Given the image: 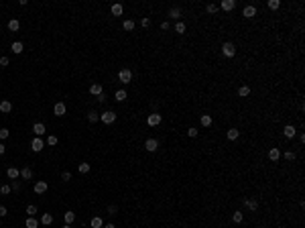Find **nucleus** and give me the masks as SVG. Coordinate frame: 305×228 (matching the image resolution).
Instances as JSON below:
<instances>
[{
  "label": "nucleus",
  "mask_w": 305,
  "mask_h": 228,
  "mask_svg": "<svg viewBox=\"0 0 305 228\" xmlns=\"http://www.w3.org/2000/svg\"><path fill=\"white\" fill-rule=\"evenodd\" d=\"M140 25H143L144 29H149V25H151V19H147V16H144V19L140 20Z\"/></svg>",
  "instance_id": "a18cd8bd"
},
{
  "label": "nucleus",
  "mask_w": 305,
  "mask_h": 228,
  "mask_svg": "<svg viewBox=\"0 0 305 228\" xmlns=\"http://www.w3.org/2000/svg\"><path fill=\"white\" fill-rule=\"evenodd\" d=\"M6 175H8V179H12V181H14V179L20 177V171L16 169V167H8V169H6Z\"/></svg>",
  "instance_id": "f8f14e48"
},
{
  "label": "nucleus",
  "mask_w": 305,
  "mask_h": 228,
  "mask_svg": "<svg viewBox=\"0 0 305 228\" xmlns=\"http://www.w3.org/2000/svg\"><path fill=\"white\" fill-rule=\"evenodd\" d=\"M100 120H102L104 124H112L114 120H116V114L112 112V110H106L104 114H100Z\"/></svg>",
  "instance_id": "7ed1b4c3"
},
{
  "label": "nucleus",
  "mask_w": 305,
  "mask_h": 228,
  "mask_svg": "<svg viewBox=\"0 0 305 228\" xmlns=\"http://www.w3.org/2000/svg\"><path fill=\"white\" fill-rule=\"evenodd\" d=\"M238 136H240V131H238V128H230V131H228V141H236Z\"/></svg>",
  "instance_id": "b1692460"
},
{
  "label": "nucleus",
  "mask_w": 305,
  "mask_h": 228,
  "mask_svg": "<svg viewBox=\"0 0 305 228\" xmlns=\"http://www.w3.org/2000/svg\"><path fill=\"white\" fill-rule=\"evenodd\" d=\"M199 122H201V126H210V124H212V116H210V114H204Z\"/></svg>",
  "instance_id": "2f4dec72"
},
{
  "label": "nucleus",
  "mask_w": 305,
  "mask_h": 228,
  "mask_svg": "<svg viewBox=\"0 0 305 228\" xmlns=\"http://www.w3.org/2000/svg\"><path fill=\"white\" fill-rule=\"evenodd\" d=\"M169 27H171V25H169V23H167V20H165V23H163V25H161V29H163V31H167V29H169Z\"/></svg>",
  "instance_id": "603ef678"
},
{
  "label": "nucleus",
  "mask_w": 305,
  "mask_h": 228,
  "mask_svg": "<svg viewBox=\"0 0 305 228\" xmlns=\"http://www.w3.org/2000/svg\"><path fill=\"white\" fill-rule=\"evenodd\" d=\"M279 6H281V0H269V8H270V10H277Z\"/></svg>",
  "instance_id": "c9c22d12"
},
{
  "label": "nucleus",
  "mask_w": 305,
  "mask_h": 228,
  "mask_svg": "<svg viewBox=\"0 0 305 228\" xmlns=\"http://www.w3.org/2000/svg\"><path fill=\"white\" fill-rule=\"evenodd\" d=\"M187 136H191V139H193V136H197V131H195V128H187Z\"/></svg>",
  "instance_id": "37998d69"
},
{
  "label": "nucleus",
  "mask_w": 305,
  "mask_h": 228,
  "mask_svg": "<svg viewBox=\"0 0 305 228\" xmlns=\"http://www.w3.org/2000/svg\"><path fill=\"white\" fill-rule=\"evenodd\" d=\"M20 177L23 179H33V169L31 167H23V169H20Z\"/></svg>",
  "instance_id": "6ab92c4d"
},
{
  "label": "nucleus",
  "mask_w": 305,
  "mask_h": 228,
  "mask_svg": "<svg viewBox=\"0 0 305 228\" xmlns=\"http://www.w3.org/2000/svg\"><path fill=\"white\" fill-rule=\"evenodd\" d=\"M118 80L122 81V84H130V80H132V71L130 70H120V74H118Z\"/></svg>",
  "instance_id": "f03ea898"
},
{
  "label": "nucleus",
  "mask_w": 305,
  "mask_h": 228,
  "mask_svg": "<svg viewBox=\"0 0 305 228\" xmlns=\"http://www.w3.org/2000/svg\"><path fill=\"white\" fill-rule=\"evenodd\" d=\"M222 53H224V57H234L236 55V47H234V43H224L222 45Z\"/></svg>",
  "instance_id": "f257e3e1"
},
{
  "label": "nucleus",
  "mask_w": 305,
  "mask_h": 228,
  "mask_svg": "<svg viewBox=\"0 0 305 228\" xmlns=\"http://www.w3.org/2000/svg\"><path fill=\"white\" fill-rule=\"evenodd\" d=\"M169 16H171V19H179V16H181V8L173 6V8L169 10Z\"/></svg>",
  "instance_id": "bb28decb"
},
{
  "label": "nucleus",
  "mask_w": 305,
  "mask_h": 228,
  "mask_svg": "<svg viewBox=\"0 0 305 228\" xmlns=\"http://www.w3.org/2000/svg\"><path fill=\"white\" fill-rule=\"evenodd\" d=\"M45 131H47V128H45V124H43V122L33 124V132H35L37 136H43V135H45Z\"/></svg>",
  "instance_id": "4468645a"
},
{
  "label": "nucleus",
  "mask_w": 305,
  "mask_h": 228,
  "mask_svg": "<svg viewBox=\"0 0 305 228\" xmlns=\"http://www.w3.org/2000/svg\"><path fill=\"white\" fill-rule=\"evenodd\" d=\"M122 27H124V31H132V29H134V20H124L122 23Z\"/></svg>",
  "instance_id": "72a5a7b5"
},
{
  "label": "nucleus",
  "mask_w": 305,
  "mask_h": 228,
  "mask_svg": "<svg viewBox=\"0 0 305 228\" xmlns=\"http://www.w3.org/2000/svg\"><path fill=\"white\" fill-rule=\"evenodd\" d=\"M218 8H220L218 4H208V6H205V10H208L210 14H214V12H218Z\"/></svg>",
  "instance_id": "4c0bfd02"
},
{
  "label": "nucleus",
  "mask_w": 305,
  "mask_h": 228,
  "mask_svg": "<svg viewBox=\"0 0 305 228\" xmlns=\"http://www.w3.org/2000/svg\"><path fill=\"white\" fill-rule=\"evenodd\" d=\"M25 226H27V228H39V222L35 220V216H33V218H27Z\"/></svg>",
  "instance_id": "c85d7f7f"
},
{
  "label": "nucleus",
  "mask_w": 305,
  "mask_h": 228,
  "mask_svg": "<svg viewBox=\"0 0 305 228\" xmlns=\"http://www.w3.org/2000/svg\"><path fill=\"white\" fill-rule=\"evenodd\" d=\"M232 220H234L236 224H240V222L244 220V214L242 212H234V214H232Z\"/></svg>",
  "instance_id": "473e14b6"
},
{
  "label": "nucleus",
  "mask_w": 305,
  "mask_h": 228,
  "mask_svg": "<svg viewBox=\"0 0 305 228\" xmlns=\"http://www.w3.org/2000/svg\"><path fill=\"white\" fill-rule=\"evenodd\" d=\"M10 187H12V190H19L20 186H19V181H16V179H14V181H12V186H10Z\"/></svg>",
  "instance_id": "3c124183"
},
{
  "label": "nucleus",
  "mask_w": 305,
  "mask_h": 228,
  "mask_svg": "<svg viewBox=\"0 0 305 228\" xmlns=\"http://www.w3.org/2000/svg\"><path fill=\"white\" fill-rule=\"evenodd\" d=\"M77 169H79V173H90V169H92V167H90V163H79V167H77Z\"/></svg>",
  "instance_id": "f704fd0d"
},
{
  "label": "nucleus",
  "mask_w": 305,
  "mask_h": 228,
  "mask_svg": "<svg viewBox=\"0 0 305 228\" xmlns=\"http://www.w3.org/2000/svg\"><path fill=\"white\" fill-rule=\"evenodd\" d=\"M27 214H29V218H33V216H35V214H37V206H27Z\"/></svg>",
  "instance_id": "e433bc0d"
},
{
  "label": "nucleus",
  "mask_w": 305,
  "mask_h": 228,
  "mask_svg": "<svg viewBox=\"0 0 305 228\" xmlns=\"http://www.w3.org/2000/svg\"><path fill=\"white\" fill-rule=\"evenodd\" d=\"M10 190H12V187L6 186V183H2V186H0V193H4V196H8V193H10Z\"/></svg>",
  "instance_id": "58836bf2"
},
{
  "label": "nucleus",
  "mask_w": 305,
  "mask_h": 228,
  "mask_svg": "<svg viewBox=\"0 0 305 228\" xmlns=\"http://www.w3.org/2000/svg\"><path fill=\"white\" fill-rule=\"evenodd\" d=\"M116 212H118V208H116V206H108V214H112V216H114Z\"/></svg>",
  "instance_id": "09e8293b"
},
{
  "label": "nucleus",
  "mask_w": 305,
  "mask_h": 228,
  "mask_svg": "<svg viewBox=\"0 0 305 228\" xmlns=\"http://www.w3.org/2000/svg\"><path fill=\"white\" fill-rule=\"evenodd\" d=\"M144 149H147L149 153H155L159 149V141L157 139H147L144 141Z\"/></svg>",
  "instance_id": "423d86ee"
},
{
  "label": "nucleus",
  "mask_w": 305,
  "mask_h": 228,
  "mask_svg": "<svg viewBox=\"0 0 305 228\" xmlns=\"http://www.w3.org/2000/svg\"><path fill=\"white\" fill-rule=\"evenodd\" d=\"M6 65H8V57L2 55V57H0V67H6Z\"/></svg>",
  "instance_id": "49530a36"
},
{
  "label": "nucleus",
  "mask_w": 305,
  "mask_h": 228,
  "mask_svg": "<svg viewBox=\"0 0 305 228\" xmlns=\"http://www.w3.org/2000/svg\"><path fill=\"white\" fill-rule=\"evenodd\" d=\"M6 214H8V210L4 206H0V216H6Z\"/></svg>",
  "instance_id": "8fccbe9b"
},
{
  "label": "nucleus",
  "mask_w": 305,
  "mask_h": 228,
  "mask_svg": "<svg viewBox=\"0 0 305 228\" xmlns=\"http://www.w3.org/2000/svg\"><path fill=\"white\" fill-rule=\"evenodd\" d=\"M244 206H246L250 212H256V210H259V202L252 200V197H250V200H244Z\"/></svg>",
  "instance_id": "dca6fc26"
},
{
  "label": "nucleus",
  "mask_w": 305,
  "mask_h": 228,
  "mask_svg": "<svg viewBox=\"0 0 305 228\" xmlns=\"http://www.w3.org/2000/svg\"><path fill=\"white\" fill-rule=\"evenodd\" d=\"M43 147H45L43 139H41V136H35V139H33V143H31V149H33L35 153H41V151H43Z\"/></svg>",
  "instance_id": "39448f33"
},
{
  "label": "nucleus",
  "mask_w": 305,
  "mask_h": 228,
  "mask_svg": "<svg viewBox=\"0 0 305 228\" xmlns=\"http://www.w3.org/2000/svg\"><path fill=\"white\" fill-rule=\"evenodd\" d=\"M106 98H108V96H106V94H104V92H102V94H100V96H98V102H100V104H104V102H106Z\"/></svg>",
  "instance_id": "de8ad7c7"
},
{
  "label": "nucleus",
  "mask_w": 305,
  "mask_h": 228,
  "mask_svg": "<svg viewBox=\"0 0 305 228\" xmlns=\"http://www.w3.org/2000/svg\"><path fill=\"white\" fill-rule=\"evenodd\" d=\"M47 145H51V147H53V145H57V136H55V135H49V136H47Z\"/></svg>",
  "instance_id": "ea45409f"
},
{
  "label": "nucleus",
  "mask_w": 305,
  "mask_h": 228,
  "mask_svg": "<svg viewBox=\"0 0 305 228\" xmlns=\"http://www.w3.org/2000/svg\"><path fill=\"white\" fill-rule=\"evenodd\" d=\"M256 14V6H244V10H242V16H246V19H252V16Z\"/></svg>",
  "instance_id": "2eb2a0df"
},
{
  "label": "nucleus",
  "mask_w": 305,
  "mask_h": 228,
  "mask_svg": "<svg viewBox=\"0 0 305 228\" xmlns=\"http://www.w3.org/2000/svg\"><path fill=\"white\" fill-rule=\"evenodd\" d=\"M110 10H112V14H114V16H120L124 8H122V4H112V8H110Z\"/></svg>",
  "instance_id": "393cba45"
},
{
  "label": "nucleus",
  "mask_w": 305,
  "mask_h": 228,
  "mask_svg": "<svg viewBox=\"0 0 305 228\" xmlns=\"http://www.w3.org/2000/svg\"><path fill=\"white\" fill-rule=\"evenodd\" d=\"M10 51H12L14 55H19V53H23V51H25V45H23L20 41H14V43L10 45Z\"/></svg>",
  "instance_id": "ddd939ff"
},
{
  "label": "nucleus",
  "mask_w": 305,
  "mask_h": 228,
  "mask_svg": "<svg viewBox=\"0 0 305 228\" xmlns=\"http://www.w3.org/2000/svg\"><path fill=\"white\" fill-rule=\"evenodd\" d=\"M61 179H63V181H69V179H71V173H69V171H63V173H61Z\"/></svg>",
  "instance_id": "79ce46f5"
},
{
  "label": "nucleus",
  "mask_w": 305,
  "mask_h": 228,
  "mask_svg": "<svg viewBox=\"0 0 305 228\" xmlns=\"http://www.w3.org/2000/svg\"><path fill=\"white\" fill-rule=\"evenodd\" d=\"M4 151H6V147H4V145L0 143V157H2V155H4Z\"/></svg>",
  "instance_id": "864d4df0"
},
{
  "label": "nucleus",
  "mask_w": 305,
  "mask_h": 228,
  "mask_svg": "<svg viewBox=\"0 0 305 228\" xmlns=\"http://www.w3.org/2000/svg\"><path fill=\"white\" fill-rule=\"evenodd\" d=\"M102 228H114V224H104Z\"/></svg>",
  "instance_id": "5fc2aeb1"
},
{
  "label": "nucleus",
  "mask_w": 305,
  "mask_h": 228,
  "mask_svg": "<svg viewBox=\"0 0 305 228\" xmlns=\"http://www.w3.org/2000/svg\"><path fill=\"white\" fill-rule=\"evenodd\" d=\"M175 33H179V35H183V33H185V23H181V20H177V23H175Z\"/></svg>",
  "instance_id": "a878e982"
},
{
  "label": "nucleus",
  "mask_w": 305,
  "mask_h": 228,
  "mask_svg": "<svg viewBox=\"0 0 305 228\" xmlns=\"http://www.w3.org/2000/svg\"><path fill=\"white\" fill-rule=\"evenodd\" d=\"M269 159H270V161H279V159H281V151H279L277 147H273L269 151Z\"/></svg>",
  "instance_id": "f3484780"
},
{
  "label": "nucleus",
  "mask_w": 305,
  "mask_h": 228,
  "mask_svg": "<svg viewBox=\"0 0 305 228\" xmlns=\"http://www.w3.org/2000/svg\"><path fill=\"white\" fill-rule=\"evenodd\" d=\"M102 92H104V88H102L100 81H98V84H92V86H90V94H92V96H100Z\"/></svg>",
  "instance_id": "9d476101"
},
{
  "label": "nucleus",
  "mask_w": 305,
  "mask_h": 228,
  "mask_svg": "<svg viewBox=\"0 0 305 228\" xmlns=\"http://www.w3.org/2000/svg\"><path fill=\"white\" fill-rule=\"evenodd\" d=\"M63 228H71V224H63Z\"/></svg>",
  "instance_id": "6e6d98bb"
},
{
  "label": "nucleus",
  "mask_w": 305,
  "mask_h": 228,
  "mask_svg": "<svg viewBox=\"0 0 305 228\" xmlns=\"http://www.w3.org/2000/svg\"><path fill=\"white\" fill-rule=\"evenodd\" d=\"M10 110H12V104L8 100H2V102H0V112H10Z\"/></svg>",
  "instance_id": "aec40b11"
},
{
  "label": "nucleus",
  "mask_w": 305,
  "mask_h": 228,
  "mask_svg": "<svg viewBox=\"0 0 305 228\" xmlns=\"http://www.w3.org/2000/svg\"><path fill=\"white\" fill-rule=\"evenodd\" d=\"M8 29H10V31H19V29H20L19 19H10V20H8Z\"/></svg>",
  "instance_id": "4be33fe9"
},
{
  "label": "nucleus",
  "mask_w": 305,
  "mask_h": 228,
  "mask_svg": "<svg viewBox=\"0 0 305 228\" xmlns=\"http://www.w3.org/2000/svg\"><path fill=\"white\" fill-rule=\"evenodd\" d=\"M90 224H92V228H102V226H104V220H102L100 216H96V218H92Z\"/></svg>",
  "instance_id": "5701e85b"
},
{
  "label": "nucleus",
  "mask_w": 305,
  "mask_h": 228,
  "mask_svg": "<svg viewBox=\"0 0 305 228\" xmlns=\"http://www.w3.org/2000/svg\"><path fill=\"white\" fill-rule=\"evenodd\" d=\"M53 114L55 116H65V102H57L53 106Z\"/></svg>",
  "instance_id": "6e6552de"
},
{
  "label": "nucleus",
  "mask_w": 305,
  "mask_h": 228,
  "mask_svg": "<svg viewBox=\"0 0 305 228\" xmlns=\"http://www.w3.org/2000/svg\"><path fill=\"white\" fill-rule=\"evenodd\" d=\"M33 190H35V193H39V196H41V193H45L47 190H49V183H47V181H37Z\"/></svg>",
  "instance_id": "0eeeda50"
},
{
  "label": "nucleus",
  "mask_w": 305,
  "mask_h": 228,
  "mask_svg": "<svg viewBox=\"0 0 305 228\" xmlns=\"http://www.w3.org/2000/svg\"><path fill=\"white\" fill-rule=\"evenodd\" d=\"M8 128H0V141H4V139H8Z\"/></svg>",
  "instance_id": "a19ab883"
},
{
  "label": "nucleus",
  "mask_w": 305,
  "mask_h": 228,
  "mask_svg": "<svg viewBox=\"0 0 305 228\" xmlns=\"http://www.w3.org/2000/svg\"><path fill=\"white\" fill-rule=\"evenodd\" d=\"M248 94H250V88H248V86H240V90H238V96H240V98H246Z\"/></svg>",
  "instance_id": "cd10ccee"
},
{
  "label": "nucleus",
  "mask_w": 305,
  "mask_h": 228,
  "mask_svg": "<svg viewBox=\"0 0 305 228\" xmlns=\"http://www.w3.org/2000/svg\"><path fill=\"white\" fill-rule=\"evenodd\" d=\"M161 120H163V116L157 114V112L147 116V124H149V126H157V124H161Z\"/></svg>",
  "instance_id": "20e7f679"
},
{
  "label": "nucleus",
  "mask_w": 305,
  "mask_h": 228,
  "mask_svg": "<svg viewBox=\"0 0 305 228\" xmlns=\"http://www.w3.org/2000/svg\"><path fill=\"white\" fill-rule=\"evenodd\" d=\"M41 224H45V226L53 224V216H51L49 212H47V214H43V216H41Z\"/></svg>",
  "instance_id": "412c9836"
},
{
  "label": "nucleus",
  "mask_w": 305,
  "mask_h": 228,
  "mask_svg": "<svg viewBox=\"0 0 305 228\" xmlns=\"http://www.w3.org/2000/svg\"><path fill=\"white\" fill-rule=\"evenodd\" d=\"M285 159H287V161H293V159H295V153L293 151H287L285 153Z\"/></svg>",
  "instance_id": "c03bdc74"
},
{
  "label": "nucleus",
  "mask_w": 305,
  "mask_h": 228,
  "mask_svg": "<svg viewBox=\"0 0 305 228\" xmlns=\"http://www.w3.org/2000/svg\"><path fill=\"white\" fill-rule=\"evenodd\" d=\"M75 222V212H65V224H74Z\"/></svg>",
  "instance_id": "7c9ffc66"
},
{
  "label": "nucleus",
  "mask_w": 305,
  "mask_h": 228,
  "mask_svg": "<svg viewBox=\"0 0 305 228\" xmlns=\"http://www.w3.org/2000/svg\"><path fill=\"white\" fill-rule=\"evenodd\" d=\"M283 135H285V136H287V139H293V136H295V135H297V128H295V126H293V124H287V126H285V128H283Z\"/></svg>",
  "instance_id": "1a4fd4ad"
},
{
  "label": "nucleus",
  "mask_w": 305,
  "mask_h": 228,
  "mask_svg": "<svg viewBox=\"0 0 305 228\" xmlns=\"http://www.w3.org/2000/svg\"><path fill=\"white\" fill-rule=\"evenodd\" d=\"M126 98H128L126 90H118V92L114 94V100H116V102H124V100H126Z\"/></svg>",
  "instance_id": "a211bd4d"
},
{
  "label": "nucleus",
  "mask_w": 305,
  "mask_h": 228,
  "mask_svg": "<svg viewBox=\"0 0 305 228\" xmlns=\"http://www.w3.org/2000/svg\"><path fill=\"white\" fill-rule=\"evenodd\" d=\"M234 6H236L234 0H222V4H220V8H222V10H226V12L234 10Z\"/></svg>",
  "instance_id": "9b49d317"
},
{
  "label": "nucleus",
  "mask_w": 305,
  "mask_h": 228,
  "mask_svg": "<svg viewBox=\"0 0 305 228\" xmlns=\"http://www.w3.org/2000/svg\"><path fill=\"white\" fill-rule=\"evenodd\" d=\"M98 118H100V114H98L96 110H90V112H88V120H90V122H98Z\"/></svg>",
  "instance_id": "c756f323"
}]
</instances>
